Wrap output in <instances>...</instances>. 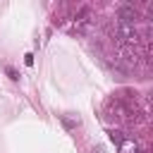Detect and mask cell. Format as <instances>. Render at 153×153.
Instances as JSON below:
<instances>
[{
	"label": "cell",
	"instance_id": "6da1fadb",
	"mask_svg": "<svg viewBox=\"0 0 153 153\" xmlns=\"http://www.w3.org/2000/svg\"><path fill=\"white\" fill-rule=\"evenodd\" d=\"M115 36H117L122 43H134V41H136V26H134V24H117Z\"/></svg>",
	"mask_w": 153,
	"mask_h": 153
},
{
	"label": "cell",
	"instance_id": "7a4b0ae2",
	"mask_svg": "<svg viewBox=\"0 0 153 153\" xmlns=\"http://www.w3.org/2000/svg\"><path fill=\"white\" fill-rule=\"evenodd\" d=\"M136 17H139V10H136L134 5H122V7L117 10V19H120V24H134Z\"/></svg>",
	"mask_w": 153,
	"mask_h": 153
},
{
	"label": "cell",
	"instance_id": "3957f363",
	"mask_svg": "<svg viewBox=\"0 0 153 153\" xmlns=\"http://www.w3.org/2000/svg\"><path fill=\"white\" fill-rule=\"evenodd\" d=\"M120 153H139V143L134 139H124L120 143Z\"/></svg>",
	"mask_w": 153,
	"mask_h": 153
},
{
	"label": "cell",
	"instance_id": "277c9868",
	"mask_svg": "<svg viewBox=\"0 0 153 153\" xmlns=\"http://www.w3.org/2000/svg\"><path fill=\"white\" fill-rule=\"evenodd\" d=\"M108 134H110V141H115L117 146H120V143H122V141L127 139V136H122V131H117V129H110Z\"/></svg>",
	"mask_w": 153,
	"mask_h": 153
},
{
	"label": "cell",
	"instance_id": "5b68a950",
	"mask_svg": "<svg viewBox=\"0 0 153 153\" xmlns=\"http://www.w3.org/2000/svg\"><path fill=\"white\" fill-rule=\"evenodd\" d=\"M7 76H10L12 81H17V79H19V74H17V69H12V67H7Z\"/></svg>",
	"mask_w": 153,
	"mask_h": 153
},
{
	"label": "cell",
	"instance_id": "8992f818",
	"mask_svg": "<svg viewBox=\"0 0 153 153\" xmlns=\"http://www.w3.org/2000/svg\"><path fill=\"white\" fill-rule=\"evenodd\" d=\"M148 14H151V17H153V5H148Z\"/></svg>",
	"mask_w": 153,
	"mask_h": 153
}]
</instances>
